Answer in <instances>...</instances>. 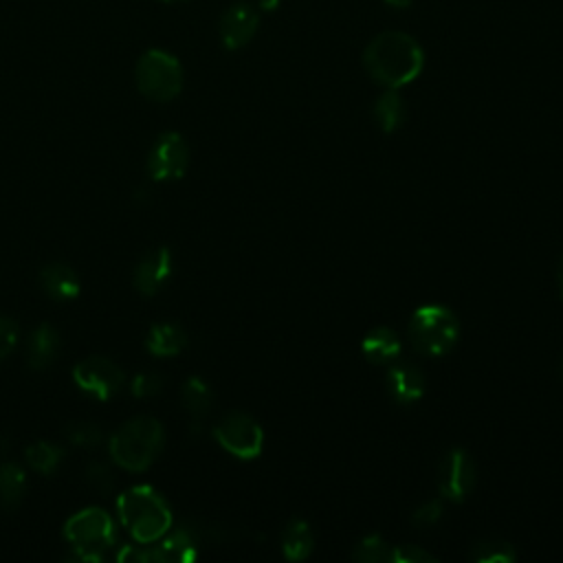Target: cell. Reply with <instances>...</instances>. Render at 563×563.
<instances>
[{
	"label": "cell",
	"mask_w": 563,
	"mask_h": 563,
	"mask_svg": "<svg viewBox=\"0 0 563 563\" xmlns=\"http://www.w3.org/2000/svg\"><path fill=\"white\" fill-rule=\"evenodd\" d=\"M189 339L187 332L180 323H172V321H163V323H154L145 339L143 345L145 350L156 356V358H169V356H178L185 347H187Z\"/></svg>",
	"instance_id": "cell-16"
},
{
	"label": "cell",
	"mask_w": 563,
	"mask_h": 563,
	"mask_svg": "<svg viewBox=\"0 0 563 563\" xmlns=\"http://www.w3.org/2000/svg\"><path fill=\"white\" fill-rule=\"evenodd\" d=\"M180 400L185 411L189 413L191 420V431L194 435H198L202 420L209 416V411L213 409V389L209 387L207 380H202L200 376H189L183 387H180Z\"/></svg>",
	"instance_id": "cell-17"
},
{
	"label": "cell",
	"mask_w": 563,
	"mask_h": 563,
	"mask_svg": "<svg viewBox=\"0 0 563 563\" xmlns=\"http://www.w3.org/2000/svg\"><path fill=\"white\" fill-rule=\"evenodd\" d=\"M427 378L422 369L407 361H394L387 369V391L400 405H411L422 398Z\"/></svg>",
	"instance_id": "cell-14"
},
{
	"label": "cell",
	"mask_w": 563,
	"mask_h": 563,
	"mask_svg": "<svg viewBox=\"0 0 563 563\" xmlns=\"http://www.w3.org/2000/svg\"><path fill=\"white\" fill-rule=\"evenodd\" d=\"M442 515H444L442 499H429L411 512V523L418 528H431L442 519Z\"/></svg>",
	"instance_id": "cell-28"
},
{
	"label": "cell",
	"mask_w": 563,
	"mask_h": 563,
	"mask_svg": "<svg viewBox=\"0 0 563 563\" xmlns=\"http://www.w3.org/2000/svg\"><path fill=\"white\" fill-rule=\"evenodd\" d=\"M189 169V145L176 130L156 136L147 154V176L158 183L180 180Z\"/></svg>",
	"instance_id": "cell-9"
},
{
	"label": "cell",
	"mask_w": 563,
	"mask_h": 563,
	"mask_svg": "<svg viewBox=\"0 0 563 563\" xmlns=\"http://www.w3.org/2000/svg\"><path fill=\"white\" fill-rule=\"evenodd\" d=\"M84 479L86 484L101 497H108L114 486H117V477H114V471L108 462L103 460H90L84 468Z\"/></svg>",
	"instance_id": "cell-25"
},
{
	"label": "cell",
	"mask_w": 563,
	"mask_h": 563,
	"mask_svg": "<svg viewBox=\"0 0 563 563\" xmlns=\"http://www.w3.org/2000/svg\"><path fill=\"white\" fill-rule=\"evenodd\" d=\"M387 4H391V7H396V9H407L413 0H385Z\"/></svg>",
	"instance_id": "cell-33"
},
{
	"label": "cell",
	"mask_w": 563,
	"mask_h": 563,
	"mask_svg": "<svg viewBox=\"0 0 563 563\" xmlns=\"http://www.w3.org/2000/svg\"><path fill=\"white\" fill-rule=\"evenodd\" d=\"M174 273V255L167 246L147 251L132 271V286L136 292L152 297L156 295Z\"/></svg>",
	"instance_id": "cell-11"
},
{
	"label": "cell",
	"mask_w": 563,
	"mask_h": 563,
	"mask_svg": "<svg viewBox=\"0 0 563 563\" xmlns=\"http://www.w3.org/2000/svg\"><path fill=\"white\" fill-rule=\"evenodd\" d=\"M391 556L394 545L387 543L380 534L363 537L352 550V559L361 563H391Z\"/></svg>",
	"instance_id": "cell-23"
},
{
	"label": "cell",
	"mask_w": 563,
	"mask_h": 563,
	"mask_svg": "<svg viewBox=\"0 0 563 563\" xmlns=\"http://www.w3.org/2000/svg\"><path fill=\"white\" fill-rule=\"evenodd\" d=\"M279 2H282V0H257V7H260L262 11H277V9H279Z\"/></svg>",
	"instance_id": "cell-31"
},
{
	"label": "cell",
	"mask_w": 563,
	"mask_h": 563,
	"mask_svg": "<svg viewBox=\"0 0 563 563\" xmlns=\"http://www.w3.org/2000/svg\"><path fill=\"white\" fill-rule=\"evenodd\" d=\"M165 378L158 372H139L130 380V394L134 398H150L163 391Z\"/></svg>",
	"instance_id": "cell-27"
},
{
	"label": "cell",
	"mask_w": 563,
	"mask_h": 563,
	"mask_svg": "<svg viewBox=\"0 0 563 563\" xmlns=\"http://www.w3.org/2000/svg\"><path fill=\"white\" fill-rule=\"evenodd\" d=\"M438 559L420 548V545H409V543H402V545H394V556H391V563H435Z\"/></svg>",
	"instance_id": "cell-30"
},
{
	"label": "cell",
	"mask_w": 563,
	"mask_h": 563,
	"mask_svg": "<svg viewBox=\"0 0 563 563\" xmlns=\"http://www.w3.org/2000/svg\"><path fill=\"white\" fill-rule=\"evenodd\" d=\"M62 433L73 446H79V449H97L106 442V435H103L101 427L95 424V422H88V420L66 422Z\"/></svg>",
	"instance_id": "cell-24"
},
{
	"label": "cell",
	"mask_w": 563,
	"mask_h": 563,
	"mask_svg": "<svg viewBox=\"0 0 563 563\" xmlns=\"http://www.w3.org/2000/svg\"><path fill=\"white\" fill-rule=\"evenodd\" d=\"M26 495V473L18 462H0V510H15Z\"/></svg>",
	"instance_id": "cell-19"
},
{
	"label": "cell",
	"mask_w": 563,
	"mask_h": 563,
	"mask_svg": "<svg viewBox=\"0 0 563 563\" xmlns=\"http://www.w3.org/2000/svg\"><path fill=\"white\" fill-rule=\"evenodd\" d=\"M163 2H172V0H163Z\"/></svg>",
	"instance_id": "cell-35"
},
{
	"label": "cell",
	"mask_w": 563,
	"mask_h": 563,
	"mask_svg": "<svg viewBox=\"0 0 563 563\" xmlns=\"http://www.w3.org/2000/svg\"><path fill=\"white\" fill-rule=\"evenodd\" d=\"M64 455H66V451L59 444L48 442V440L31 442L24 449V460H26L29 468H33L40 475H53L59 468V464L64 462Z\"/></svg>",
	"instance_id": "cell-22"
},
{
	"label": "cell",
	"mask_w": 563,
	"mask_h": 563,
	"mask_svg": "<svg viewBox=\"0 0 563 563\" xmlns=\"http://www.w3.org/2000/svg\"><path fill=\"white\" fill-rule=\"evenodd\" d=\"M18 339H20V323L9 314H0V361L15 350Z\"/></svg>",
	"instance_id": "cell-29"
},
{
	"label": "cell",
	"mask_w": 563,
	"mask_h": 563,
	"mask_svg": "<svg viewBox=\"0 0 563 563\" xmlns=\"http://www.w3.org/2000/svg\"><path fill=\"white\" fill-rule=\"evenodd\" d=\"M407 334L420 354L444 356L457 343L460 321L455 312L444 306H422L411 314Z\"/></svg>",
	"instance_id": "cell-5"
},
{
	"label": "cell",
	"mask_w": 563,
	"mask_h": 563,
	"mask_svg": "<svg viewBox=\"0 0 563 563\" xmlns=\"http://www.w3.org/2000/svg\"><path fill=\"white\" fill-rule=\"evenodd\" d=\"M556 279H559V290H561V297H563V255H561L559 266H556Z\"/></svg>",
	"instance_id": "cell-32"
},
{
	"label": "cell",
	"mask_w": 563,
	"mask_h": 563,
	"mask_svg": "<svg viewBox=\"0 0 563 563\" xmlns=\"http://www.w3.org/2000/svg\"><path fill=\"white\" fill-rule=\"evenodd\" d=\"M136 88L150 101H172L183 90V66L180 62L161 48L145 51L134 68Z\"/></svg>",
	"instance_id": "cell-6"
},
{
	"label": "cell",
	"mask_w": 563,
	"mask_h": 563,
	"mask_svg": "<svg viewBox=\"0 0 563 563\" xmlns=\"http://www.w3.org/2000/svg\"><path fill=\"white\" fill-rule=\"evenodd\" d=\"M117 515L123 530L141 545L158 541L174 523L167 499L150 484L125 488L117 497Z\"/></svg>",
	"instance_id": "cell-2"
},
{
	"label": "cell",
	"mask_w": 563,
	"mask_h": 563,
	"mask_svg": "<svg viewBox=\"0 0 563 563\" xmlns=\"http://www.w3.org/2000/svg\"><path fill=\"white\" fill-rule=\"evenodd\" d=\"M400 350H402V345H400L398 334L387 325H378V328L369 330L365 334V339L361 341L363 356L374 365L394 363L400 356Z\"/></svg>",
	"instance_id": "cell-18"
},
{
	"label": "cell",
	"mask_w": 563,
	"mask_h": 563,
	"mask_svg": "<svg viewBox=\"0 0 563 563\" xmlns=\"http://www.w3.org/2000/svg\"><path fill=\"white\" fill-rule=\"evenodd\" d=\"M363 66L376 84L398 90L422 73L424 51L409 33L383 31L365 46Z\"/></svg>",
	"instance_id": "cell-1"
},
{
	"label": "cell",
	"mask_w": 563,
	"mask_h": 563,
	"mask_svg": "<svg viewBox=\"0 0 563 563\" xmlns=\"http://www.w3.org/2000/svg\"><path fill=\"white\" fill-rule=\"evenodd\" d=\"M471 559L475 563H512L517 559V550L508 541H479Z\"/></svg>",
	"instance_id": "cell-26"
},
{
	"label": "cell",
	"mask_w": 563,
	"mask_h": 563,
	"mask_svg": "<svg viewBox=\"0 0 563 563\" xmlns=\"http://www.w3.org/2000/svg\"><path fill=\"white\" fill-rule=\"evenodd\" d=\"M477 482V468L473 457L464 449H451L444 453L438 466V493L446 501H464Z\"/></svg>",
	"instance_id": "cell-10"
},
{
	"label": "cell",
	"mask_w": 563,
	"mask_h": 563,
	"mask_svg": "<svg viewBox=\"0 0 563 563\" xmlns=\"http://www.w3.org/2000/svg\"><path fill=\"white\" fill-rule=\"evenodd\" d=\"M37 282H40V288L44 290V295L57 303H66V301H73L79 297L81 292V282H79V275L73 266L64 264V262H51V264H44L40 268V275H37Z\"/></svg>",
	"instance_id": "cell-13"
},
{
	"label": "cell",
	"mask_w": 563,
	"mask_h": 563,
	"mask_svg": "<svg viewBox=\"0 0 563 563\" xmlns=\"http://www.w3.org/2000/svg\"><path fill=\"white\" fill-rule=\"evenodd\" d=\"M73 383L95 400H110L121 391L125 374L114 361L101 354H90L75 363Z\"/></svg>",
	"instance_id": "cell-8"
},
{
	"label": "cell",
	"mask_w": 563,
	"mask_h": 563,
	"mask_svg": "<svg viewBox=\"0 0 563 563\" xmlns=\"http://www.w3.org/2000/svg\"><path fill=\"white\" fill-rule=\"evenodd\" d=\"M257 26L260 11L251 2H235L220 18V40L224 48L238 51L253 40Z\"/></svg>",
	"instance_id": "cell-12"
},
{
	"label": "cell",
	"mask_w": 563,
	"mask_h": 563,
	"mask_svg": "<svg viewBox=\"0 0 563 563\" xmlns=\"http://www.w3.org/2000/svg\"><path fill=\"white\" fill-rule=\"evenodd\" d=\"M211 433L216 442L238 460H255L264 449V431L260 422L244 411H229Z\"/></svg>",
	"instance_id": "cell-7"
},
{
	"label": "cell",
	"mask_w": 563,
	"mask_h": 563,
	"mask_svg": "<svg viewBox=\"0 0 563 563\" xmlns=\"http://www.w3.org/2000/svg\"><path fill=\"white\" fill-rule=\"evenodd\" d=\"M62 534L73 550L70 559L79 561H101L106 550L117 545L114 521L99 506L81 508L70 515L62 528Z\"/></svg>",
	"instance_id": "cell-4"
},
{
	"label": "cell",
	"mask_w": 563,
	"mask_h": 563,
	"mask_svg": "<svg viewBox=\"0 0 563 563\" xmlns=\"http://www.w3.org/2000/svg\"><path fill=\"white\" fill-rule=\"evenodd\" d=\"M561 378H563V361H561Z\"/></svg>",
	"instance_id": "cell-34"
},
{
	"label": "cell",
	"mask_w": 563,
	"mask_h": 563,
	"mask_svg": "<svg viewBox=\"0 0 563 563\" xmlns=\"http://www.w3.org/2000/svg\"><path fill=\"white\" fill-rule=\"evenodd\" d=\"M314 534L306 519H290L282 534V552L288 561H303L312 554Z\"/></svg>",
	"instance_id": "cell-20"
},
{
	"label": "cell",
	"mask_w": 563,
	"mask_h": 563,
	"mask_svg": "<svg viewBox=\"0 0 563 563\" xmlns=\"http://www.w3.org/2000/svg\"><path fill=\"white\" fill-rule=\"evenodd\" d=\"M372 114H374L376 125H378L383 132L391 134V132L400 130V125L405 123L407 108H405L402 97H400L396 90L387 88V90L374 101Z\"/></svg>",
	"instance_id": "cell-21"
},
{
	"label": "cell",
	"mask_w": 563,
	"mask_h": 563,
	"mask_svg": "<svg viewBox=\"0 0 563 563\" xmlns=\"http://www.w3.org/2000/svg\"><path fill=\"white\" fill-rule=\"evenodd\" d=\"M62 350V336L59 330L51 323H40L31 330L26 341V365L33 372H42L48 365L55 363Z\"/></svg>",
	"instance_id": "cell-15"
},
{
	"label": "cell",
	"mask_w": 563,
	"mask_h": 563,
	"mask_svg": "<svg viewBox=\"0 0 563 563\" xmlns=\"http://www.w3.org/2000/svg\"><path fill=\"white\" fill-rule=\"evenodd\" d=\"M163 444V424L154 416H134L108 438V455L119 468L141 473L156 462Z\"/></svg>",
	"instance_id": "cell-3"
}]
</instances>
